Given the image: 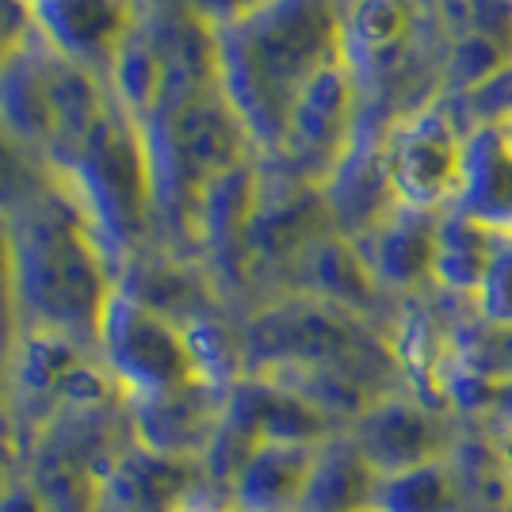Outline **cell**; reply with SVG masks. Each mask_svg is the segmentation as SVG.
<instances>
[{
  "label": "cell",
  "instance_id": "1",
  "mask_svg": "<svg viewBox=\"0 0 512 512\" xmlns=\"http://www.w3.org/2000/svg\"><path fill=\"white\" fill-rule=\"evenodd\" d=\"M344 58V0H264L218 35V88L272 161L291 111L321 69Z\"/></svg>",
  "mask_w": 512,
  "mask_h": 512
},
{
  "label": "cell",
  "instance_id": "2",
  "mask_svg": "<svg viewBox=\"0 0 512 512\" xmlns=\"http://www.w3.org/2000/svg\"><path fill=\"white\" fill-rule=\"evenodd\" d=\"M8 230L20 333H58L96 352L100 321L119 276L77 199L54 184L35 207L16 214Z\"/></svg>",
  "mask_w": 512,
  "mask_h": 512
},
{
  "label": "cell",
  "instance_id": "3",
  "mask_svg": "<svg viewBox=\"0 0 512 512\" xmlns=\"http://www.w3.org/2000/svg\"><path fill=\"white\" fill-rule=\"evenodd\" d=\"M54 176L85 211L115 276H123L130 260L153 249L157 214H153L150 146L142 123L115 96L107 100L96 127L88 130L69 165Z\"/></svg>",
  "mask_w": 512,
  "mask_h": 512
},
{
  "label": "cell",
  "instance_id": "4",
  "mask_svg": "<svg viewBox=\"0 0 512 512\" xmlns=\"http://www.w3.org/2000/svg\"><path fill=\"white\" fill-rule=\"evenodd\" d=\"M130 444L127 398L69 406L23 448V474L39 486L50 512H96L107 470Z\"/></svg>",
  "mask_w": 512,
  "mask_h": 512
},
{
  "label": "cell",
  "instance_id": "5",
  "mask_svg": "<svg viewBox=\"0 0 512 512\" xmlns=\"http://www.w3.org/2000/svg\"><path fill=\"white\" fill-rule=\"evenodd\" d=\"M96 356L123 390V398L169 394L195 379H207L188 329L119 287L100 321Z\"/></svg>",
  "mask_w": 512,
  "mask_h": 512
},
{
  "label": "cell",
  "instance_id": "6",
  "mask_svg": "<svg viewBox=\"0 0 512 512\" xmlns=\"http://www.w3.org/2000/svg\"><path fill=\"white\" fill-rule=\"evenodd\" d=\"M470 130V127H467ZM467 130L459 127L451 104H421L394 119L379 134L386 188L398 207L444 214L459 199Z\"/></svg>",
  "mask_w": 512,
  "mask_h": 512
},
{
  "label": "cell",
  "instance_id": "7",
  "mask_svg": "<svg viewBox=\"0 0 512 512\" xmlns=\"http://www.w3.org/2000/svg\"><path fill=\"white\" fill-rule=\"evenodd\" d=\"M363 107H367L363 85L348 58L321 69L291 111L283 146L272 157V165L287 172L291 180L325 192L329 180L344 169V161L360 146Z\"/></svg>",
  "mask_w": 512,
  "mask_h": 512
},
{
  "label": "cell",
  "instance_id": "8",
  "mask_svg": "<svg viewBox=\"0 0 512 512\" xmlns=\"http://www.w3.org/2000/svg\"><path fill=\"white\" fill-rule=\"evenodd\" d=\"M467 425L470 421L459 413L428 406L425 398L402 386L375 398L356 421L344 425V432L363 451V459L386 478L436 459H451L467 436Z\"/></svg>",
  "mask_w": 512,
  "mask_h": 512
},
{
  "label": "cell",
  "instance_id": "9",
  "mask_svg": "<svg viewBox=\"0 0 512 512\" xmlns=\"http://www.w3.org/2000/svg\"><path fill=\"white\" fill-rule=\"evenodd\" d=\"M226 390L230 386L211 383V379H195V383L169 390V394L127 398L134 444L161 455V459L199 463L211 448L214 432H218Z\"/></svg>",
  "mask_w": 512,
  "mask_h": 512
},
{
  "label": "cell",
  "instance_id": "10",
  "mask_svg": "<svg viewBox=\"0 0 512 512\" xmlns=\"http://www.w3.org/2000/svg\"><path fill=\"white\" fill-rule=\"evenodd\" d=\"M436 234H440V214L394 207L352 245L363 256L375 283L383 287L386 299L390 295L394 299H417L421 291H432Z\"/></svg>",
  "mask_w": 512,
  "mask_h": 512
},
{
  "label": "cell",
  "instance_id": "11",
  "mask_svg": "<svg viewBox=\"0 0 512 512\" xmlns=\"http://www.w3.org/2000/svg\"><path fill=\"white\" fill-rule=\"evenodd\" d=\"M27 8L46 43L100 77L138 20V0H27Z\"/></svg>",
  "mask_w": 512,
  "mask_h": 512
},
{
  "label": "cell",
  "instance_id": "12",
  "mask_svg": "<svg viewBox=\"0 0 512 512\" xmlns=\"http://www.w3.org/2000/svg\"><path fill=\"white\" fill-rule=\"evenodd\" d=\"M54 58L58 50L31 27L12 58L0 65V127L27 150L46 157L54 150Z\"/></svg>",
  "mask_w": 512,
  "mask_h": 512
},
{
  "label": "cell",
  "instance_id": "13",
  "mask_svg": "<svg viewBox=\"0 0 512 512\" xmlns=\"http://www.w3.org/2000/svg\"><path fill=\"white\" fill-rule=\"evenodd\" d=\"M199 482H203L199 463L161 459L130 444L107 470L96 512H176Z\"/></svg>",
  "mask_w": 512,
  "mask_h": 512
},
{
  "label": "cell",
  "instance_id": "14",
  "mask_svg": "<svg viewBox=\"0 0 512 512\" xmlns=\"http://www.w3.org/2000/svg\"><path fill=\"white\" fill-rule=\"evenodd\" d=\"M451 211L512 237V146L501 123H470L463 184Z\"/></svg>",
  "mask_w": 512,
  "mask_h": 512
},
{
  "label": "cell",
  "instance_id": "15",
  "mask_svg": "<svg viewBox=\"0 0 512 512\" xmlns=\"http://www.w3.org/2000/svg\"><path fill=\"white\" fill-rule=\"evenodd\" d=\"M417 31V0H344V58L352 62L360 85L402 62Z\"/></svg>",
  "mask_w": 512,
  "mask_h": 512
},
{
  "label": "cell",
  "instance_id": "16",
  "mask_svg": "<svg viewBox=\"0 0 512 512\" xmlns=\"http://www.w3.org/2000/svg\"><path fill=\"white\" fill-rule=\"evenodd\" d=\"M318 444H260L226 486L234 512H302Z\"/></svg>",
  "mask_w": 512,
  "mask_h": 512
},
{
  "label": "cell",
  "instance_id": "17",
  "mask_svg": "<svg viewBox=\"0 0 512 512\" xmlns=\"http://www.w3.org/2000/svg\"><path fill=\"white\" fill-rule=\"evenodd\" d=\"M509 237L474 222L459 211L440 214V234H436V264H432V291L451 299H470L482 291L490 276L493 260L501 256Z\"/></svg>",
  "mask_w": 512,
  "mask_h": 512
},
{
  "label": "cell",
  "instance_id": "18",
  "mask_svg": "<svg viewBox=\"0 0 512 512\" xmlns=\"http://www.w3.org/2000/svg\"><path fill=\"white\" fill-rule=\"evenodd\" d=\"M379 470L363 459L348 432H333L318 444L302 512H371L379 493Z\"/></svg>",
  "mask_w": 512,
  "mask_h": 512
},
{
  "label": "cell",
  "instance_id": "19",
  "mask_svg": "<svg viewBox=\"0 0 512 512\" xmlns=\"http://www.w3.org/2000/svg\"><path fill=\"white\" fill-rule=\"evenodd\" d=\"M165 81H169V58L165 46L157 39V27L146 16V8L138 4V20L127 31L123 46L115 50L111 69H107V88L130 115L142 123L153 107L165 96Z\"/></svg>",
  "mask_w": 512,
  "mask_h": 512
},
{
  "label": "cell",
  "instance_id": "20",
  "mask_svg": "<svg viewBox=\"0 0 512 512\" xmlns=\"http://www.w3.org/2000/svg\"><path fill=\"white\" fill-rule=\"evenodd\" d=\"M371 512H467V482L459 459L451 455L379 478Z\"/></svg>",
  "mask_w": 512,
  "mask_h": 512
},
{
  "label": "cell",
  "instance_id": "21",
  "mask_svg": "<svg viewBox=\"0 0 512 512\" xmlns=\"http://www.w3.org/2000/svg\"><path fill=\"white\" fill-rule=\"evenodd\" d=\"M54 184L58 176L46 165V157L27 150L20 138L0 127V218L12 222L16 214L35 207Z\"/></svg>",
  "mask_w": 512,
  "mask_h": 512
},
{
  "label": "cell",
  "instance_id": "22",
  "mask_svg": "<svg viewBox=\"0 0 512 512\" xmlns=\"http://www.w3.org/2000/svg\"><path fill=\"white\" fill-rule=\"evenodd\" d=\"M474 318L497 325V329H512V237L505 241L501 256L493 260L490 276L482 283V291L474 295Z\"/></svg>",
  "mask_w": 512,
  "mask_h": 512
},
{
  "label": "cell",
  "instance_id": "23",
  "mask_svg": "<svg viewBox=\"0 0 512 512\" xmlns=\"http://www.w3.org/2000/svg\"><path fill=\"white\" fill-rule=\"evenodd\" d=\"M20 337V310H16V260H12V230L0 218V352H12Z\"/></svg>",
  "mask_w": 512,
  "mask_h": 512
},
{
  "label": "cell",
  "instance_id": "24",
  "mask_svg": "<svg viewBox=\"0 0 512 512\" xmlns=\"http://www.w3.org/2000/svg\"><path fill=\"white\" fill-rule=\"evenodd\" d=\"M474 123H509L512 119V65H505L490 85L467 96Z\"/></svg>",
  "mask_w": 512,
  "mask_h": 512
},
{
  "label": "cell",
  "instance_id": "25",
  "mask_svg": "<svg viewBox=\"0 0 512 512\" xmlns=\"http://www.w3.org/2000/svg\"><path fill=\"white\" fill-rule=\"evenodd\" d=\"M176 4L188 8L199 23H207L214 35H222V31L237 27L241 20H249L264 0H176Z\"/></svg>",
  "mask_w": 512,
  "mask_h": 512
},
{
  "label": "cell",
  "instance_id": "26",
  "mask_svg": "<svg viewBox=\"0 0 512 512\" xmlns=\"http://www.w3.org/2000/svg\"><path fill=\"white\" fill-rule=\"evenodd\" d=\"M0 512H50V505H46V497L39 493V486L20 470L12 478V486L0 493Z\"/></svg>",
  "mask_w": 512,
  "mask_h": 512
},
{
  "label": "cell",
  "instance_id": "27",
  "mask_svg": "<svg viewBox=\"0 0 512 512\" xmlns=\"http://www.w3.org/2000/svg\"><path fill=\"white\" fill-rule=\"evenodd\" d=\"M482 428H509L512 425V375L505 379H493L490 402H486V413H482Z\"/></svg>",
  "mask_w": 512,
  "mask_h": 512
},
{
  "label": "cell",
  "instance_id": "28",
  "mask_svg": "<svg viewBox=\"0 0 512 512\" xmlns=\"http://www.w3.org/2000/svg\"><path fill=\"white\" fill-rule=\"evenodd\" d=\"M176 512H234V505H230V497L222 490H214V486H207V482H199L184 501H180V509Z\"/></svg>",
  "mask_w": 512,
  "mask_h": 512
},
{
  "label": "cell",
  "instance_id": "29",
  "mask_svg": "<svg viewBox=\"0 0 512 512\" xmlns=\"http://www.w3.org/2000/svg\"><path fill=\"white\" fill-rule=\"evenodd\" d=\"M23 470V459H20V448H16V436H12V428L0 425V493L12 486V478Z\"/></svg>",
  "mask_w": 512,
  "mask_h": 512
},
{
  "label": "cell",
  "instance_id": "30",
  "mask_svg": "<svg viewBox=\"0 0 512 512\" xmlns=\"http://www.w3.org/2000/svg\"><path fill=\"white\" fill-rule=\"evenodd\" d=\"M482 432H486V440H490V451H493V459H497V467H501V474H505V482L512 486V425L509 428H482Z\"/></svg>",
  "mask_w": 512,
  "mask_h": 512
},
{
  "label": "cell",
  "instance_id": "31",
  "mask_svg": "<svg viewBox=\"0 0 512 512\" xmlns=\"http://www.w3.org/2000/svg\"><path fill=\"white\" fill-rule=\"evenodd\" d=\"M12 413V360L8 352H0V425H8Z\"/></svg>",
  "mask_w": 512,
  "mask_h": 512
},
{
  "label": "cell",
  "instance_id": "32",
  "mask_svg": "<svg viewBox=\"0 0 512 512\" xmlns=\"http://www.w3.org/2000/svg\"><path fill=\"white\" fill-rule=\"evenodd\" d=\"M501 127H505V138H509V146H512V119L509 123H501Z\"/></svg>",
  "mask_w": 512,
  "mask_h": 512
},
{
  "label": "cell",
  "instance_id": "33",
  "mask_svg": "<svg viewBox=\"0 0 512 512\" xmlns=\"http://www.w3.org/2000/svg\"><path fill=\"white\" fill-rule=\"evenodd\" d=\"M448 4H463V0H448Z\"/></svg>",
  "mask_w": 512,
  "mask_h": 512
}]
</instances>
